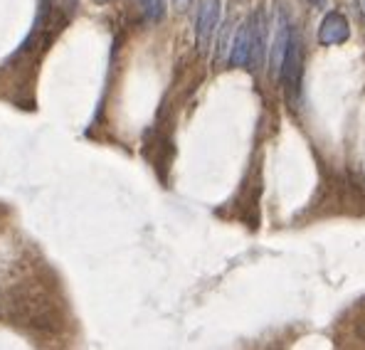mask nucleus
<instances>
[{
	"label": "nucleus",
	"mask_w": 365,
	"mask_h": 350,
	"mask_svg": "<svg viewBox=\"0 0 365 350\" xmlns=\"http://www.w3.org/2000/svg\"><path fill=\"white\" fill-rule=\"evenodd\" d=\"M302 74H304V50H302V37L297 32H292V40H289L287 55H284V64H282V77L284 87H287L289 96L297 99L299 91H302Z\"/></svg>",
	"instance_id": "obj_1"
},
{
	"label": "nucleus",
	"mask_w": 365,
	"mask_h": 350,
	"mask_svg": "<svg viewBox=\"0 0 365 350\" xmlns=\"http://www.w3.org/2000/svg\"><path fill=\"white\" fill-rule=\"evenodd\" d=\"M217 23H220V0H197L195 40L200 52H207L215 30H217Z\"/></svg>",
	"instance_id": "obj_2"
},
{
	"label": "nucleus",
	"mask_w": 365,
	"mask_h": 350,
	"mask_svg": "<svg viewBox=\"0 0 365 350\" xmlns=\"http://www.w3.org/2000/svg\"><path fill=\"white\" fill-rule=\"evenodd\" d=\"M348 35H351V30H348L346 15H341L338 10H331V13L324 15V20H321V25H319L321 45H326V47L341 45V42L348 40Z\"/></svg>",
	"instance_id": "obj_3"
},
{
	"label": "nucleus",
	"mask_w": 365,
	"mask_h": 350,
	"mask_svg": "<svg viewBox=\"0 0 365 350\" xmlns=\"http://www.w3.org/2000/svg\"><path fill=\"white\" fill-rule=\"evenodd\" d=\"M250 62H252V20H245L232 40L230 64L232 67H250Z\"/></svg>",
	"instance_id": "obj_4"
},
{
	"label": "nucleus",
	"mask_w": 365,
	"mask_h": 350,
	"mask_svg": "<svg viewBox=\"0 0 365 350\" xmlns=\"http://www.w3.org/2000/svg\"><path fill=\"white\" fill-rule=\"evenodd\" d=\"M289 40H292V28L284 20V15H279V25H277V35H274V45H272V55H269V64H272V74L279 77L284 64V55H287Z\"/></svg>",
	"instance_id": "obj_5"
},
{
	"label": "nucleus",
	"mask_w": 365,
	"mask_h": 350,
	"mask_svg": "<svg viewBox=\"0 0 365 350\" xmlns=\"http://www.w3.org/2000/svg\"><path fill=\"white\" fill-rule=\"evenodd\" d=\"M143 8V13H146V18L151 20V23H158L160 18H163V0H138Z\"/></svg>",
	"instance_id": "obj_6"
},
{
	"label": "nucleus",
	"mask_w": 365,
	"mask_h": 350,
	"mask_svg": "<svg viewBox=\"0 0 365 350\" xmlns=\"http://www.w3.org/2000/svg\"><path fill=\"white\" fill-rule=\"evenodd\" d=\"M173 5H175L178 10H185L187 5H190V0H173Z\"/></svg>",
	"instance_id": "obj_7"
},
{
	"label": "nucleus",
	"mask_w": 365,
	"mask_h": 350,
	"mask_svg": "<svg viewBox=\"0 0 365 350\" xmlns=\"http://www.w3.org/2000/svg\"><path fill=\"white\" fill-rule=\"evenodd\" d=\"M361 3V13H363V20H365V0H358Z\"/></svg>",
	"instance_id": "obj_8"
},
{
	"label": "nucleus",
	"mask_w": 365,
	"mask_h": 350,
	"mask_svg": "<svg viewBox=\"0 0 365 350\" xmlns=\"http://www.w3.org/2000/svg\"><path fill=\"white\" fill-rule=\"evenodd\" d=\"M94 3H99V5H106V3H111V0H94Z\"/></svg>",
	"instance_id": "obj_9"
},
{
	"label": "nucleus",
	"mask_w": 365,
	"mask_h": 350,
	"mask_svg": "<svg viewBox=\"0 0 365 350\" xmlns=\"http://www.w3.org/2000/svg\"><path fill=\"white\" fill-rule=\"evenodd\" d=\"M42 5H45V10H47V0H42Z\"/></svg>",
	"instance_id": "obj_10"
},
{
	"label": "nucleus",
	"mask_w": 365,
	"mask_h": 350,
	"mask_svg": "<svg viewBox=\"0 0 365 350\" xmlns=\"http://www.w3.org/2000/svg\"><path fill=\"white\" fill-rule=\"evenodd\" d=\"M69 3H74V0H69Z\"/></svg>",
	"instance_id": "obj_11"
}]
</instances>
